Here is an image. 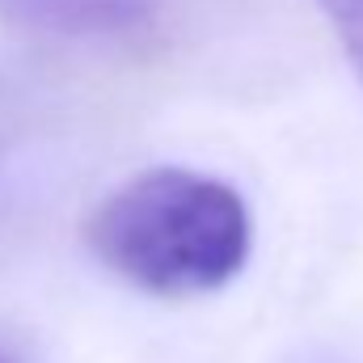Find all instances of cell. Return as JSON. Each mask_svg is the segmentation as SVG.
I'll return each mask as SVG.
<instances>
[{
	"instance_id": "obj_1",
	"label": "cell",
	"mask_w": 363,
	"mask_h": 363,
	"mask_svg": "<svg viewBox=\"0 0 363 363\" xmlns=\"http://www.w3.org/2000/svg\"><path fill=\"white\" fill-rule=\"evenodd\" d=\"M93 258L165 300L220 291L254 250V216L228 182L157 165L114 186L85 220Z\"/></svg>"
},
{
	"instance_id": "obj_2",
	"label": "cell",
	"mask_w": 363,
	"mask_h": 363,
	"mask_svg": "<svg viewBox=\"0 0 363 363\" xmlns=\"http://www.w3.org/2000/svg\"><path fill=\"white\" fill-rule=\"evenodd\" d=\"M317 9L330 21L334 38L342 43V51L355 64V72L363 77V0H317Z\"/></svg>"
},
{
	"instance_id": "obj_3",
	"label": "cell",
	"mask_w": 363,
	"mask_h": 363,
	"mask_svg": "<svg viewBox=\"0 0 363 363\" xmlns=\"http://www.w3.org/2000/svg\"><path fill=\"white\" fill-rule=\"evenodd\" d=\"M0 363H13V359H9V355H0Z\"/></svg>"
}]
</instances>
